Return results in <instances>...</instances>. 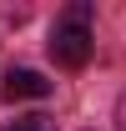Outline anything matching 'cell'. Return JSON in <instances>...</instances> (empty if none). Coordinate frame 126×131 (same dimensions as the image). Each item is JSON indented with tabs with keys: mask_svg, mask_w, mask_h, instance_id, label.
<instances>
[{
	"mask_svg": "<svg viewBox=\"0 0 126 131\" xmlns=\"http://www.w3.org/2000/svg\"><path fill=\"white\" fill-rule=\"evenodd\" d=\"M96 50V35H91V5L76 0L61 20H56V30H50V56L66 66V71H81V66L91 61Z\"/></svg>",
	"mask_w": 126,
	"mask_h": 131,
	"instance_id": "obj_1",
	"label": "cell"
},
{
	"mask_svg": "<svg viewBox=\"0 0 126 131\" xmlns=\"http://www.w3.org/2000/svg\"><path fill=\"white\" fill-rule=\"evenodd\" d=\"M5 96L10 101H40V96H50V81L40 71H10L5 76Z\"/></svg>",
	"mask_w": 126,
	"mask_h": 131,
	"instance_id": "obj_2",
	"label": "cell"
},
{
	"mask_svg": "<svg viewBox=\"0 0 126 131\" xmlns=\"http://www.w3.org/2000/svg\"><path fill=\"white\" fill-rule=\"evenodd\" d=\"M10 131H46V116H25L20 126H10Z\"/></svg>",
	"mask_w": 126,
	"mask_h": 131,
	"instance_id": "obj_3",
	"label": "cell"
},
{
	"mask_svg": "<svg viewBox=\"0 0 126 131\" xmlns=\"http://www.w3.org/2000/svg\"><path fill=\"white\" fill-rule=\"evenodd\" d=\"M121 131H126V96H121Z\"/></svg>",
	"mask_w": 126,
	"mask_h": 131,
	"instance_id": "obj_4",
	"label": "cell"
}]
</instances>
